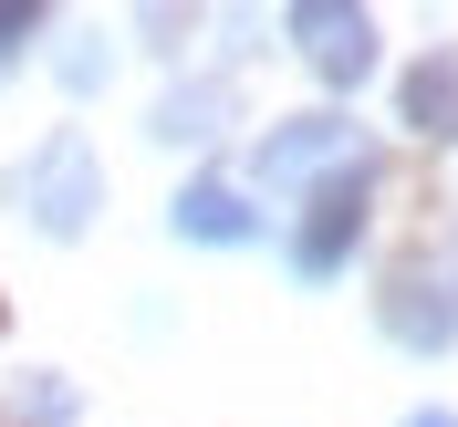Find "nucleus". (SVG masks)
<instances>
[{
	"mask_svg": "<svg viewBox=\"0 0 458 427\" xmlns=\"http://www.w3.org/2000/svg\"><path fill=\"white\" fill-rule=\"evenodd\" d=\"M31 31H42V11H31V0H0V63L31 53Z\"/></svg>",
	"mask_w": 458,
	"mask_h": 427,
	"instance_id": "10",
	"label": "nucleus"
},
{
	"mask_svg": "<svg viewBox=\"0 0 458 427\" xmlns=\"http://www.w3.org/2000/svg\"><path fill=\"white\" fill-rule=\"evenodd\" d=\"M344 167H375L365 136H354L344 115H292V125H271V136L250 146V177L271 188V199H292V188H334Z\"/></svg>",
	"mask_w": 458,
	"mask_h": 427,
	"instance_id": "2",
	"label": "nucleus"
},
{
	"mask_svg": "<svg viewBox=\"0 0 458 427\" xmlns=\"http://www.w3.org/2000/svg\"><path fill=\"white\" fill-rule=\"evenodd\" d=\"M11 209H21L42 240H73V229L105 209V157H94L84 125H53V136L11 167Z\"/></svg>",
	"mask_w": 458,
	"mask_h": 427,
	"instance_id": "1",
	"label": "nucleus"
},
{
	"mask_svg": "<svg viewBox=\"0 0 458 427\" xmlns=\"http://www.w3.org/2000/svg\"><path fill=\"white\" fill-rule=\"evenodd\" d=\"M0 427H73V386H53V375H21V386L0 397Z\"/></svg>",
	"mask_w": 458,
	"mask_h": 427,
	"instance_id": "8",
	"label": "nucleus"
},
{
	"mask_svg": "<svg viewBox=\"0 0 458 427\" xmlns=\"http://www.w3.org/2000/svg\"><path fill=\"white\" fill-rule=\"evenodd\" d=\"M406 427H458V417H448V406H417V417H406Z\"/></svg>",
	"mask_w": 458,
	"mask_h": 427,
	"instance_id": "11",
	"label": "nucleus"
},
{
	"mask_svg": "<svg viewBox=\"0 0 458 427\" xmlns=\"http://www.w3.org/2000/svg\"><path fill=\"white\" fill-rule=\"evenodd\" d=\"M406 125H417V136H448L458 146V42H437L428 63H406Z\"/></svg>",
	"mask_w": 458,
	"mask_h": 427,
	"instance_id": "7",
	"label": "nucleus"
},
{
	"mask_svg": "<svg viewBox=\"0 0 458 427\" xmlns=\"http://www.w3.org/2000/svg\"><path fill=\"white\" fill-rule=\"evenodd\" d=\"M167 229L177 240H208V251H240V240H260V209L229 188V177H188L167 199Z\"/></svg>",
	"mask_w": 458,
	"mask_h": 427,
	"instance_id": "6",
	"label": "nucleus"
},
{
	"mask_svg": "<svg viewBox=\"0 0 458 427\" xmlns=\"http://www.w3.org/2000/svg\"><path fill=\"white\" fill-rule=\"evenodd\" d=\"M375 323H386L406 354H448L458 344V251H417L396 282L375 292Z\"/></svg>",
	"mask_w": 458,
	"mask_h": 427,
	"instance_id": "3",
	"label": "nucleus"
},
{
	"mask_svg": "<svg viewBox=\"0 0 458 427\" xmlns=\"http://www.w3.org/2000/svg\"><path fill=\"white\" fill-rule=\"evenodd\" d=\"M282 31L302 42V63H313L334 94H354V84L375 73V21H365V11H344V0H292Z\"/></svg>",
	"mask_w": 458,
	"mask_h": 427,
	"instance_id": "5",
	"label": "nucleus"
},
{
	"mask_svg": "<svg viewBox=\"0 0 458 427\" xmlns=\"http://www.w3.org/2000/svg\"><path fill=\"white\" fill-rule=\"evenodd\" d=\"M365 188H375V167H344L334 188L302 199V229H292V271H302V282H334L344 260H354V240H365Z\"/></svg>",
	"mask_w": 458,
	"mask_h": 427,
	"instance_id": "4",
	"label": "nucleus"
},
{
	"mask_svg": "<svg viewBox=\"0 0 458 427\" xmlns=\"http://www.w3.org/2000/svg\"><path fill=\"white\" fill-rule=\"evenodd\" d=\"M208 125H219V84H188V94L157 105V136H167V146H199Z\"/></svg>",
	"mask_w": 458,
	"mask_h": 427,
	"instance_id": "9",
	"label": "nucleus"
}]
</instances>
